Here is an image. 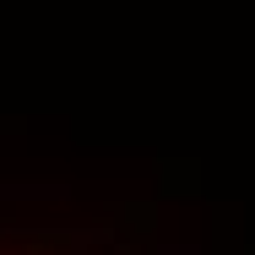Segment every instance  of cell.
<instances>
[{
	"instance_id": "1",
	"label": "cell",
	"mask_w": 255,
	"mask_h": 255,
	"mask_svg": "<svg viewBox=\"0 0 255 255\" xmlns=\"http://www.w3.org/2000/svg\"><path fill=\"white\" fill-rule=\"evenodd\" d=\"M0 255H109V250H87V245L54 239V234H0Z\"/></svg>"
}]
</instances>
